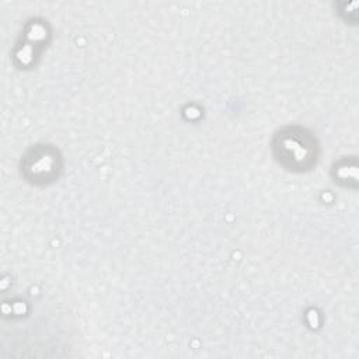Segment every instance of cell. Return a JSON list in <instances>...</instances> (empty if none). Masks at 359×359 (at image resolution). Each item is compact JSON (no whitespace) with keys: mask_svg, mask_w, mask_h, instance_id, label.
<instances>
[{"mask_svg":"<svg viewBox=\"0 0 359 359\" xmlns=\"http://www.w3.org/2000/svg\"><path fill=\"white\" fill-rule=\"evenodd\" d=\"M24 177L34 184H48L60 171V157L50 146H35L28 150L21 161Z\"/></svg>","mask_w":359,"mask_h":359,"instance_id":"obj_2","label":"cell"},{"mask_svg":"<svg viewBox=\"0 0 359 359\" xmlns=\"http://www.w3.org/2000/svg\"><path fill=\"white\" fill-rule=\"evenodd\" d=\"M273 154L287 170L306 171L316 164L317 143L306 129L286 128L273 139Z\"/></svg>","mask_w":359,"mask_h":359,"instance_id":"obj_1","label":"cell"}]
</instances>
